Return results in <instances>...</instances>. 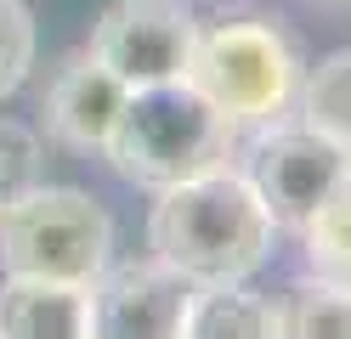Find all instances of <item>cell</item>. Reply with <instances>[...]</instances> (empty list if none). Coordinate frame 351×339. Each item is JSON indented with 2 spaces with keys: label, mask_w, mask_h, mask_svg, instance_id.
Masks as SVG:
<instances>
[{
  "label": "cell",
  "mask_w": 351,
  "mask_h": 339,
  "mask_svg": "<svg viewBox=\"0 0 351 339\" xmlns=\"http://www.w3.org/2000/svg\"><path fill=\"white\" fill-rule=\"evenodd\" d=\"M278 339H351V288L340 283H300L278 305Z\"/></svg>",
  "instance_id": "obj_11"
},
{
  "label": "cell",
  "mask_w": 351,
  "mask_h": 339,
  "mask_svg": "<svg viewBox=\"0 0 351 339\" xmlns=\"http://www.w3.org/2000/svg\"><path fill=\"white\" fill-rule=\"evenodd\" d=\"M182 79L232 125H267L300 90V51L272 17H221L193 34Z\"/></svg>",
  "instance_id": "obj_3"
},
{
  "label": "cell",
  "mask_w": 351,
  "mask_h": 339,
  "mask_svg": "<svg viewBox=\"0 0 351 339\" xmlns=\"http://www.w3.org/2000/svg\"><path fill=\"white\" fill-rule=\"evenodd\" d=\"M193 283L165 260L102 266V277L85 288V339H182V316Z\"/></svg>",
  "instance_id": "obj_7"
},
{
  "label": "cell",
  "mask_w": 351,
  "mask_h": 339,
  "mask_svg": "<svg viewBox=\"0 0 351 339\" xmlns=\"http://www.w3.org/2000/svg\"><path fill=\"white\" fill-rule=\"evenodd\" d=\"M351 175V147L317 125H278L250 147V187L272 226H306L317 203Z\"/></svg>",
  "instance_id": "obj_5"
},
{
  "label": "cell",
  "mask_w": 351,
  "mask_h": 339,
  "mask_svg": "<svg viewBox=\"0 0 351 339\" xmlns=\"http://www.w3.org/2000/svg\"><path fill=\"white\" fill-rule=\"evenodd\" d=\"M193 34H199V23H193V12L182 0H114L97 17L85 51L114 79L142 90V85H165V79L187 74Z\"/></svg>",
  "instance_id": "obj_6"
},
{
  "label": "cell",
  "mask_w": 351,
  "mask_h": 339,
  "mask_svg": "<svg viewBox=\"0 0 351 339\" xmlns=\"http://www.w3.org/2000/svg\"><path fill=\"white\" fill-rule=\"evenodd\" d=\"M147 243L153 260L182 271L187 283H244L272 249V215L250 175H232L221 164L165 187L147 221Z\"/></svg>",
  "instance_id": "obj_1"
},
{
  "label": "cell",
  "mask_w": 351,
  "mask_h": 339,
  "mask_svg": "<svg viewBox=\"0 0 351 339\" xmlns=\"http://www.w3.org/2000/svg\"><path fill=\"white\" fill-rule=\"evenodd\" d=\"M232 136L238 125L210 97H199L187 79H165V85H142L125 97L102 153L114 158V170L125 181L165 192L176 181L221 170L232 158Z\"/></svg>",
  "instance_id": "obj_2"
},
{
  "label": "cell",
  "mask_w": 351,
  "mask_h": 339,
  "mask_svg": "<svg viewBox=\"0 0 351 339\" xmlns=\"http://www.w3.org/2000/svg\"><path fill=\"white\" fill-rule=\"evenodd\" d=\"M182 339H278V305L244 283H193Z\"/></svg>",
  "instance_id": "obj_10"
},
{
  "label": "cell",
  "mask_w": 351,
  "mask_h": 339,
  "mask_svg": "<svg viewBox=\"0 0 351 339\" xmlns=\"http://www.w3.org/2000/svg\"><path fill=\"white\" fill-rule=\"evenodd\" d=\"M29 62H34V17L23 0H0V97L23 85Z\"/></svg>",
  "instance_id": "obj_15"
},
{
  "label": "cell",
  "mask_w": 351,
  "mask_h": 339,
  "mask_svg": "<svg viewBox=\"0 0 351 339\" xmlns=\"http://www.w3.org/2000/svg\"><path fill=\"white\" fill-rule=\"evenodd\" d=\"M0 339H85V288L6 277L0 283Z\"/></svg>",
  "instance_id": "obj_9"
},
{
  "label": "cell",
  "mask_w": 351,
  "mask_h": 339,
  "mask_svg": "<svg viewBox=\"0 0 351 339\" xmlns=\"http://www.w3.org/2000/svg\"><path fill=\"white\" fill-rule=\"evenodd\" d=\"M125 97H130L125 79H114L91 51H74V57L57 62L46 97H40V113H46V130L57 136L62 147L91 153V147L108 142V130H114Z\"/></svg>",
  "instance_id": "obj_8"
},
{
  "label": "cell",
  "mask_w": 351,
  "mask_h": 339,
  "mask_svg": "<svg viewBox=\"0 0 351 339\" xmlns=\"http://www.w3.org/2000/svg\"><path fill=\"white\" fill-rule=\"evenodd\" d=\"M114 249V221L80 187H29L0 210V271L91 288Z\"/></svg>",
  "instance_id": "obj_4"
},
{
  "label": "cell",
  "mask_w": 351,
  "mask_h": 339,
  "mask_svg": "<svg viewBox=\"0 0 351 339\" xmlns=\"http://www.w3.org/2000/svg\"><path fill=\"white\" fill-rule=\"evenodd\" d=\"M29 187H40V142L29 125L0 119V210L17 203Z\"/></svg>",
  "instance_id": "obj_14"
},
{
  "label": "cell",
  "mask_w": 351,
  "mask_h": 339,
  "mask_svg": "<svg viewBox=\"0 0 351 339\" xmlns=\"http://www.w3.org/2000/svg\"><path fill=\"white\" fill-rule=\"evenodd\" d=\"M300 232H306V260H312L317 277L351 288V175L317 203V215Z\"/></svg>",
  "instance_id": "obj_12"
},
{
  "label": "cell",
  "mask_w": 351,
  "mask_h": 339,
  "mask_svg": "<svg viewBox=\"0 0 351 339\" xmlns=\"http://www.w3.org/2000/svg\"><path fill=\"white\" fill-rule=\"evenodd\" d=\"M300 108H306V125H317V130L335 136V142L351 147V45L335 51V57H323L312 74H306Z\"/></svg>",
  "instance_id": "obj_13"
}]
</instances>
